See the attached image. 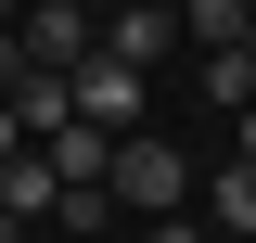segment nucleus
I'll list each match as a JSON object with an SVG mask.
<instances>
[{
	"mask_svg": "<svg viewBox=\"0 0 256 243\" xmlns=\"http://www.w3.org/2000/svg\"><path fill=\"white\" fill-rule=\"evenodd\" d=\"M102 192H116L128 218H166V205H192V154H180V141H154V128H128L116 166H102Z\"/></svg>",
	"mask_w": 256,
	"mask_h": 243,
	"instance_id": "f257e3e1",
	"label": "nucleus"
},
{
	"mask_svg": "<svg viewBox=\"0 0 256 243\" xmlns=\"http://www.w3.org/2000/svg\"><path fill=\"white\" fill-rule=\"evenodd\" d=\"M64 77H77V116L90 128H116V141L141 128V90H154V77H141L128 52H90V64H64Z\"/></svg>",
	"mask_w": 256,
	"mask_h": 243,
	"instance_id": "f03ea898",
	"label": "nucleus"
},
{
	"mask_svg": "<svg viewBox=\"0 0 256 243\" xmlns=\"http://www.w3.org/2000/svg\"><path fill=\"white\" fill-rule=\"evenodd\" d=\"M102 52H128L141 77H154V64L180 52V0H116V13H102Z\"/></svg>",
	"mask_w": 256,
	"mask_h": 243,
	"instance_id": "7ed1b4c3",
	"label": "nucleus"
},
{
	"mask_svg": "<svg viewBox=\"0 0 256 243\" xmlns=\"http://www.w3.org/2000/svg\"><path fill=\"white\" fill-rule=\"evenodd\" d=\"M13 26H26L38 64H90V52H102V13H77V0H26Z\"/></svg>",
	"mask_w": 256,
	"mask_h": 243,
	"instance_id": "20e7f679",
	"label": "nucleus"
},
{
	"mask_svg": "<svg viewBox=\"0 0 256 243\" xmlns=\"http://www.w3.org/2000/svg\"><path fill=\"white\" fill-rule=\"evenodd\" d=\"M205 230H218V243H256V154H230L218 180H205Z\"/></svg>",
	"mask_w": 256,
	"mask_h": 243,
	"instance_id": "39448f33",
	"label": "nucleus"
},
{
	"mask_svg": "<svg viewBox=\"0 0 256 243\" xmlns=\"http://www.w3.org/2000/svg\"><path fill=\"white\" fill-rule=\"evenodd\" d=\"M38 154H52V180H102V166H116V128H90V116H64V128H52Z\"/></svg>",
	"mask_w": 256,
	"mask_h": 243,
	"instance_id": "423d86ee",
	"label": "nucleus"
},
{
	"mask_svg": "<svg viewBox=\"0 0 256 243\" xmlns=\"http://www.w3.org/2000/svg\"><path fill=\"white\" fill-rule=\"evenodd\" d=\"M52 192H64V180H52V154H38V141L0 166V205H13V218H52Z\"/></svg>",
	"mask_w": 256,
	"mask_h": 243,
	"instance_id": "0eeeda50",
	"label": "nucleus"
},
{
	"mask_svg": "<svg viewBox=\"0 0 256 243\" xmlns=\"http://www.w3.org/2000/svg\"><path fill=\"white\" fill-rule=\"evenodd\" d=\"M205 102H218V116H244V102H256V38L205 52Z\"/></svg>",
	"mask_w": 256,
	"mask_h": 243,
	"instance_id": "6e6552de",
	"label": "nucleus"
},
{
	"mask_svg": "<svg viewBox=\"0 0 256 243\" xmlns=\"http://www.w3.org/2000/svg\"><path fill=\"white\" fill-rule=\"evenodd\" d=\"M180 38H205V52H230V38H256L244 0H180Z\"/></svg>",
	"mask_w": 256,
	"mask_h": 243,
	"instance_id": "1a4fd4ad",
	"label": "nucleus"
},
{
	"mask_svg": "<svg viewBox=\"0 0 256 243\" xmlns=\"http://www.w3.org/2000/svg\"><path fill=\"white\" fill-rule=\"evenodd\" d=\"M26 64H38V52H26V26H0V90H26Z\"/></svg>",
	"mask_w": 256,
	"mask_h": 243,
	"instance_id": "9d476101",
	"label": "nucleus"
},
{
	"mask_svg": "<svg viewBox=\"0 0 256 243\" xmlns=\"http://www.w3.org/2000/svg\"><path fill=\"white\" fill-rule=\"evenodd\" d=\"M13 154H26V116H13V90H0V166H13Z\"/></svg>",
	"mask_w": 256,
	"mask_h": 243,
	"instance_id": "9b49d317",
	"label": "nucleus"
},
{
	"mask_svg": "<svg viewBox=\"0 0 256 243\" xmlns=\"http://www.w3.org/2000/svg\"><path fill=\"white\" fill-rule=\"evenodd\" d=\"M230 141H244V154H256V102H244V116H230Z\"/></svg>",
	"mask_w": 256,
	"mask_h": 243,
	"instance_id": "f8f14e48",
	"label": "nucleus"
},
{
	"mask_svg": "<svg viewBox=\"0 0 256 243\" xmlns=\"http://www.w3.org/2000/svg\"><path fill=\"white\" fill-rule=\"evenodd\" d=\"M13 13H26V0H0V26H13Z\"/></svg>",
	"mask_w": 256,
	"mask_h": 243,
	"instance_id": "ddd939ff",
	"label": "nucleus"
},
{
	"mask_svg": "<svg viewBox=\"0 0 256 243\" xmlns=\"http://www.w3.org/2000/svg\"><path fill=\"white\" fill-rule=\"evenodd\" d=\"M141 243H154V230H141Z\"/></svg>",
	"mask_w": 256,
	"mask_h": 243,
	"instance_id": "4468645a",
	"label": "nucleus"
},
{
	"mask_svg": "<svg viewBox=\"0 0 256 243\" xmlns=\"http://www.w3.org/2000/svg\"><path fill=\"white\" fill-rule=\"evenodd\" d=\"M244 13H256V0H244Z\"/></svg>",
	"mask_w": 256,
	"mask_h": 243,
	"instance_id": "2eb2a0df",
	"label": "nucleus"
}]
</instances>
